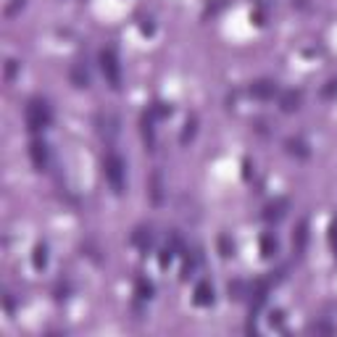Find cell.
Returning a JSON list of instances; mask_svg holds the SVG:
<instances>
[{
	"mask_svg": "<svg viewBox=\"0 0 337 337\" xmlns=\"http://www.w3.org/2000/svg\"><path fill=\"white\" fill-rule=\"evenodd\" d=\"M24 119H26V129L29 132H40L50 124V108L45 100H29L26 103V111H24Z\"/></svg>",
	"mask_w": 337,
	"mask_h": 337,
	"instance_id": "cell-1",
	"label": "cell"
},
{
	"mask_svg": "<svg viewBox=\"0 0 337 337\" xmlns=\"http://www.w3.org/2000/svg\"><path fill=\"white\" fill-rule=\"evenodd\" d=\"M100 69H103V77L111 84L114 90L121 87V63H119V55L116 48H103L100 50Z\"/></svg>",
	"mask_w": 337,
	"mask_h": 337,
	"instance_id": "cell-2",
	"label": "cell"
},
{
	"mask_svg": "<svg viewBox=\"0 0 337 337\" xmlns=\"http://www.w3.org/2000/svg\"><path fill=\"white\" fill-rule=\"evenodd\" d=\"M103 168H106V179L111 182V187H114L116 192L124 190V161H121L116 153H108L106 156Z\"/></svg>",
	"mask_w": 337,
	"mask_h": 337,
	"instance_id": "cell-3",
	"label": "cell"
},
{
	"mask_svg": "<svg viewBox=\"0 0 337 337\" xmlns=\"http://www.w3.org/2000/svg\"><path fill=\"white\" fill-rule=\"evenodd\" d=\"M29 156H32V164L37 171H45L48 168V145L42 143V140H34L29 145Z\"/></svg>",
	"mask_w": 337,
	"mask_h": 337,
	"instance_id": "cell-4",
	"label": "cell"
},
{
	"mask_svg": "<svg viewBox=\"0 0 337 337\" xmlns=\"http://www.w3.org/2000/svg\"><path fill=\"white\" fill-rule=\"evenodd\" d=\"M250 95H256V98H261V100H269V98L277 95V84L271 82V79H261V82H256V84L250 87Z\"/></svg>",
	"mask_w": 337,
	"mask_h": 337,
	"instance_id": "cell-5",
	"label": "cell"
},
{
	"mask_svg": "<svg viewBox=\"0 0 337 337\" xmlns=\"http://www.w3.org/2000/svg\"><path fill=\"white\" fill-rule=\"evenodd\" d=\"M306 245H308V221L301 219L295 227V235H293V248H295V253H303Z\"/></svg>",
	"mask_w": 337,
	"mask_h": 337,
	"instance_id": "cell-6",
	"label": "cell"
},
{
	"mask_svg": "<svg viewBox=\"0 0 337 337\" xmlns=\"http://www.w3.org/2000/svg\"><path fill=\"white\" fill-rule=\"evenodd\" d=\"M298 106H301V92H295V90L282 92V98H279V108H282L285 114H293V111H298Z\"/></svg>",
	"mask_w": 337,
	"mask_h": 337,
	"instance_id": "cell-7",
	"label": "cell"
},
{
	"mask_svg": "<svg viewBox=\"0 0 337 337\" xmlns=\"http://www.w3.org/2000/svg\"><path fill=\"white\" fill-rule=\"evenodd\" d=\"M195 303L198 306H211L213 303V287L211 282H198V287H195Z\"/></svg>",
	"mask_w": 337,
	"mask_h": 337,
	"instance_id": "cell-8",
	"label": "cell"
},
{
	"mask_svg": "<svg viewBox=\"0 0 337 337\" xmlns=\"http://www.w3.org/2000/svg\"><path fill=\"white\" fill-rule=\"evenodd\" d=\"M285 211H287V200H285V198H279V200H274V203H269V205H266L264 219H266V221H277V219H282V216H285Z\"/></svg>",
	"mask_w": 337,
	"mask_h": 337,
	"instance_id": "cell-9",
	"label": "cell"
},
{
	"mask_svg": "<svg viewBox=\"0 0 337 337\" xmlns=\"http://www.w3.org/2000/svg\"><path fill=\"white\" fill-rule=\"evenodd\" d=\"M285 145H287V153H290V156H298V158H308V156H311L308 145L303 143V140H298V137H290Z\"/></svg>",
	"mask_w": 337,
	"mask_h": 337,
	"instance_id": "cell-10",
	"label": "cell"
},
{
	"mask_svg": "<svg viewBox=\"0 0 337 337\" xmlns=\"http://www.w3.org/2000/svg\"><path fill=\"white\" fill-rule=\"evenodd\" d=\"M132 242H135L137 248L148 250V245H151V229H148V227H137L132 232Z\"/></svg>",
	"mask_w": 337,
	"mask_h": 337,
	"instance_id": "cell-11",
	"label": "cell"
},
{
	"mask_svg": "<svg viewBox=\"0 0 337 337\" xmlns=\"http://www.w3.org/2000/svg\"><path fill=\"white\" fill-rule=\"evenodd\" d=\"M32 264H34V269H45V266H48V248H45V245H34Z\"/></svg>",
	"mask_w": 337,
	"mask_h": 337,
	"instance_id": "cell-12",
	"label": "cell"
},
{
	"mask_svg": "<svg viewBox=\"0 0 337 337\" xmlns=\"http://www.w3.org/2000/svg\"><path fill=\"white\" fill-rule=\"evenodd\" d=\"M143 137H145V143H148V148L153 151V145H156V137H153V121H151V116H143Z\"/></svg>",
	"mask_w": 337,
	"mask_h": 337,
	"instance_id": "cell-13",
	"label": "cell"
},
{
	"mask_svg": "<svg viewBox=\"0 0 337 337\" xmlns=\"http://www.w3.org/2000/svg\"><path fill=\"white\" fill-rule=\"evenodd\" d=\"M261 253H264V258H271L277 253V240L271 235H264L261 237Z\"/></svg>",
	"mask_w": 337,
	"mask_h": 337,
	"instance_id": "cell-14",
	"label": "cell"
},
{
	"mask_svg": "<svg viewBox=\"0 0 337 337\" xmlns=\"http://www.w3.org/2000/svg\"><path fill=\"white\" fill-rule=\"evenodd\" d=\"M195 127H198V119H195V116H190V119H187V124H184V132H182V145H187V143H190V140L195 137Z\"/></svg>",
	"mask_w": 337,
	"mask_h": 337,
	"instance_id": "cell-15",
	"label": "cell"
},
{
	"mask_svg": "<svg viewBox=\"0 0 337 337\" xmlns=\"http://www.w3.org/2000/svg\"><path fill=\"white\" fill-rule=\"evenodd\" d=\"M71 82L77 84V87H87L90 77H87V71H84L82 66H74V69H71Z\"/></svg>",
	"mask_w": 337,
	"mask_h": 337,
	"instance_id": "cell-16",
	"label": "cell"
},
{
	"mask_svg": "<svg viewBox=\"0 0 337 337\" xmlns=\"http://www.w3.org/2000/svg\"><path fill=\"white\" fill-rule=\"evenodd\" d=\"M151 195H153V203H161V176L153 174V182H151Z\"/></svg>",
	"mask_w": 337,
	"mask_h": 337,
	"instance_id": "cell-17",
	"label": "cell"
},
{
	"mask_svg": "<svg viewBox=\"0 0 337 337\" xmlns=\"http://www.w3.org/2000/svg\"><path fill=\"white\" fill-rule=\"evenodd\" d=\"M137 295L140 298H151L153 295V285L145 282V279H137Z\"/></svg>",
	"mask_w": 337,
	"mask_h": 337,
	"instance_id": "cell-18",
	"label": "cell"
},
{
	"mask_svg": "<svg viewBox=\"0 0 337 337\" xmlns=\"http://www.w3.org/2000/svg\"><path fill=\"white\" fill-rule=\"evenodd\" d=\"M322 95H324V98H335V95H337V79L327 82V87H322Z\"/></svg>",
	"mask_w": 337,
	"mask_h": 337,
	"instance_id": "cell-19",
	"label": "cell"
},
{
	"mask_svg": "<svg viewBox=\"0 0 337 337\" xmlns=\"http://www.w3.org/2000/svg\"><path fill=\"white\" fill-rule=\"evenodd\" d=\"M13 74H16V61H8V63H5V79L11 82Z\"/></svg>",
	"mask_w": 337,
	"mask_h": 337,
	"instance_id": "cell-20",
	"label": "cell"
},
{
	"mask_svg": "<svg viewBox=\"0 0 337 337\" xmlns=\"http://www.w3.org/2000/svg\"><path fill=\"white\" fill-rule=\"evenodd\" d=\"M219 245H221V256H232V245H229V240H227V237H221V240H219Z\"/></svg>",
	"mask_w": 337,
	"mask_h": 337,
	"instance_id": "cell-21",
	"label": "cell"
},
{
	"mask_svg": "<svg viewBox=\"0 0 337 337\" xmlns=\"http://www.w3.org/2000/svg\"><path fill=\"white\" fill-rule=\"evenodd\" d=\"M330 232H332V235H330V237H332V248H335V256H337V219L332 221V227H330Z\"/></svg>",
	"mask_w": 337,
	"mask_h": 337,
	"instance_id": "cell-22",
	"label": "cell"
},
{
	"mask_svg": "<svg viewBox=\"0 0 337 337\" xmlns=\"http://www.w3.org/2000/svg\"><path fill=\"white\" fill-rule=\"evenodd\" d=\"M311 330H314V332H327V335H330V332H332V327H330V324H314Z\"/></svg>",
	"mask_w": 337,
	"mask_h": 337,
	"instance_id": "cell-23",
	"label": "cell"
}]
</instances>
